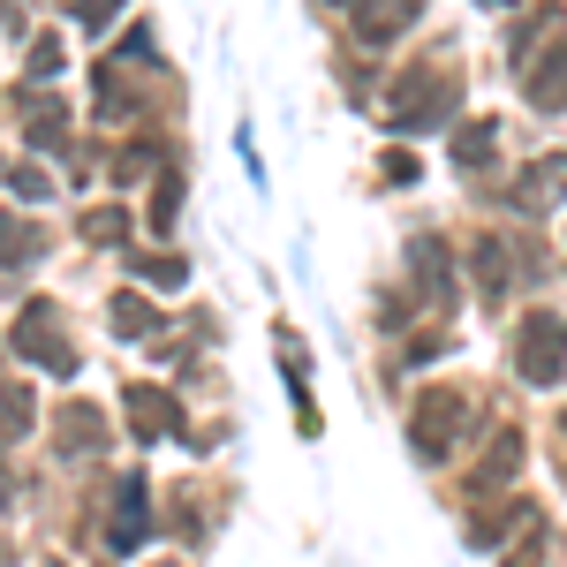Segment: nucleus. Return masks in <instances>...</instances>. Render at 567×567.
<instances>
[{
  "label": "nucleus",
  "instance_id": "1",
  "mask_svg": "<svg viewBox=\"0 0 567 567\" xmlns=\"http://www.w3.org/2000/svg\"><path fill=\"white\" fill-rule=\"evenodd\" d=\"M454 106H462V76H454V69H409V76L386 91V130H401V136L446 130Z\"/></svg>",
  "mask_w": 567,
  "mask_h": 567
},
{
  "label": "nucleus",
  "instance_id": "2",
  "mask_svg": "<svg viewBox=\"0 0 567 567\" xmlns=\"http://www.w3.org/2000/svg\"><path fill=\"white\" fill-rule=\"evenodd\" d=\"M8 349L23 355V363H39V371H76V341L61 333V303H45V296H31V303L16 310V326H8Z\"/></svg>",
  "mask_w": 567,
  "mask_h": 567
},
{
  "label": "nucleus",
  "instance_id": "3",
  "mask_svg": "<svg viewBox=\"0 0 567 567\" xmlns=\"http://www.w3.org/2000/svg\"><path fill=\"white\" fill-rule=\"evenodd\" d=\"M515 371L523 386H560L567 379V318L560 310H529L515 333Z\"/></svg>",
  "mask_w": 567,
  "mask_h": 567
},
{
  "label": "nucleus",
  "instance_id": "4",
  "mask_svg": "<svg viewBox=\"0 0 567 567\" xmlns=\"http://www.w3.org/2000/svg\"><path fill=\"white\" fill-rule=\"evenodd\" d=\"M462 416H470V393H454V386H432L424 393V401H416V416H409V424H416V454H446V446H454V439L470 432V424H462Z\"/></svg>",
  "mask_w": 567,
  "mask_h": 567
},
{
  "label": "nucleus",
  "instance_id": "5",
  "mask_svg": "<svg viewBox=\"0 0 567 567\" xmlns=\"http://www.w3.org/2000/svg\"><path fill=\"white\" fill-rule=\"evenodd\" d=\"M144 529H152V484L122 477L114 484V507H106V545H114V553H136Z\"/></svg>",
  "mask_w": 567,
  "mask_h": 567
},
{
  "label": "nucleus",
  "instance_id": "6",
  "mask_svg": "<svg viewBox=\"0 0 567 567\" xmlns=\"http://www.w3.org/2000/svg\"><path fill=\"white\" fill-rule=\"evenodd\" d=\"M53 446H61V462H99V454L114 446V424H106L91 401H76V409H61V432H53Z\"/></svg>",
  "mask_w": 567,
  "mask_h": 567
},
{
  "label": "nucleus",
  "instance_id": "7",
  "mask_svg": "<svg viewBox=\"0 0 567 567\" xmlns=\"http://www.w3.org/2000/svg\"><path fill=\"white\" fill-rule=\"evenodd\" d=\"M122 416H130V432H144V439H167L182 424V401L167 386H144V379H136V386H122Z\"/></svg>",
  "mask_w": 567,
  "mask_h": 567
},
{
  "label": "nucleus",
  "instance_id": "8",
  "mask_svg": "<svg viewBox=\"0 0 567 567\" xmlns=\"http://www.w3.org/2000/svg\"><path fill=\"white\" fill-rule=\"evenodd\" d=\"M523 99L537 106V114H560V106H567V45L560 39L523 69Z\"/></svg>",
  "mask_w": 567,
  "mask_h": 567
},
{
  "label": "nucleus",
  "instance_id": "9",
  "mask_svg": "<svg viewBox=\"0 0 567 567\" xmlns=\"http://www.w3.org/2000/svg\"><path fill=\"white\" fill-rule=\"evenodd\" d=\"M416 16H424L416 0H363V8H355V39L363 45H393Z\"/></svg>",
  "mask_w": 567,
  "mask_h": 567
},
{
  "label": "nucleus",
  "instance_id": "10",
  "mask_svg": "<svg viewBox=\"0 0 567 567\" xmlns=\"http://www.w3.org/2000/svg\"><path fill=\"white\" fill-rule=\"evenodd\" d=\"M409 265H416V280H424V296H432V303L454 296V258H446V243H439V235H416V243H409Z\"/></svg>",
  "mask_w": 567,
  "mask_h": 567
},
{
  "label": "nucleus",
  "instance_id": "11",
  "mask_svg": "<svg viewBox=\"0 0 567 567\" xmlns=\"http://www.w3.org/2000/svg\"><path fill=\"white\" fill-rule=\"evenodd\" d=\"M515 470H523V432H515V424H499V446L477 462V477H470V484H477V492H507Z\"/></svg>",
  "mask_w": 567,
  "mask_h": 567
},
{
  "label": "nucleus",
  "instance_id": "12",
  "mask_svg": "<svg viewBox=\"0 0 567 567\" xmlns=\"http://www.w3.org/2000/svg\"><path fill=\"white\" fill-rule=\"evenodd\" d=\"M39 258H45V235L31 227V219L0 213V265H8V272H31Z\"/></svg>",
  "mask_w": 567,
  "mask_h": 567
},
{
  "label": "nucleus",
  "instance_id": "13",
  "mask_svg": "<svg viewBox=\"0 0 567 567\" xmlns=\"http://www.w3.org/2000/svg\"><path fill=\"white\" fill-rule=\"evenodd\" d=\"M492 152H499V130H492V122H454V136H446V159H454L462 175H477Z\"/></svg>",
  "mask_w": 567,
  "mask_h": 567
},
{
  "label": "nucleus",
  "instance_id": "14",
  "mask_svg": "<svg viewBox=\"0 0 567 567\" xmlns=\"http://www.w3.org/2000/svg\"><path fill=\"white\" fill-rule=\"evenodd\" d=\"M553 39H560V8H537V16H523V23H515V39H507V61H515V69H529V61H537V53H545Z\"/></svg>",
  "mask_w": 567,
  "mask_h": 567
},
{
  "label": "nucleus",
  "instance_id": "15",
  "mask_svg": "<svg viewBox=\"0 0 567 567\" xmlns=\"http://www.w3.org/2000/svg\"><path fill=\"white\" fill-rule=\"evenodd\" d=\"M23 136H31L39 152H61V144H69V106H53V99L31 91V99H23Z\"/></svg>",
  "mask_w": 567,
  "mask_h": 567
},
{
  "label": "nucleus",
  "instance_id": "16",
  "mask_svg": "<svg viewBox=\"0 0 567 567\" xmlns=\"http://www.w3.org/2000/svg\"><path fill=\"white\" fill-rule=\"evenodd\" d=\"M76 235L99 243V250H114V243H130V235H136V219H130V205H91V213L76 219Z\"/></svg>",
  "mask_w": 567,
  "mask_h": 567
},
{
  "label": "nucleus",
  "instance_id": "17",
  "mask_svg": "<svg viewBox=\"0 0 567 567\" xmlns=\"http://www.w3.org/2000/svg\"><path fill=\"white\" fill-rule=\"evenodd\" d=\"M106 318H114V333H122V341H152V333H159V310L144 303V296H130V288L114 296V310H106Z\"/></svg>",
  "mask_w": 567,
  "mask_h": 567
},
{
  "label": "nucleus",
  "instance_id": "18",
  "mask_svg": "<svg viewBox=\"0 0 567 567\" xmlns=\"http://www.w3.org/2000/svg\"><path fill=\"white\" fill-rule=\"evenodd\" d=\"M560 197H567V159L553 152V159H537V167H529L523 205H560Z\"/></svg>",
  "mask_w": 567,
  "mask_h": 567
},
{
  "label": "nucleus",
  "instance_id": "19",
  "mask_svg": "<svg viewBox=\"0 0 567 567\" xmlns=\"http://www.w3.org/2000/svg\"><path fill=\"white\" fill-rule=\"evenodd\" d=\"M470 272H477L484 296H507V243H492V235H484L477 258H470Z\"/></svg>",
  "mask_w": 567,
  "mask_h": 567
},
{
  "label": "nucleus",
  "instance_id": "20",
  "mask_svg": "<svg viewBox=\"0 0 567 567\" xmlns=\"http://www.w3.org/2000/svg\"><path fill=\"white\" fill-rule=\"evenodd\" d=\"M31 432V386H0V439Z\"/></svg>",
  "mask_w": 567,
  "mask_h": 567
},
{
  "label": "nucleus",
  "instance_id": "21",
  "mask_svg": "<svg viewBox=\"0 0 567 567\" xmlns=\"http://www.w3.org/2000/svg\"><path fill=\"white\" fill-rule=\"evenodd\" d=\"M175 213H182V175H175V167H159V189H152V227L167 235V227H175Z\"/></svg>",
  "mask_w": 567,
  "mask_h": 567
},
{
  "label": "nucleus",
  "instance_id": "22",
  "mask_svg": "<svg viewBox=\"0 0 567 567\" xmlns=\"http://www.w3.org/2000/svg\"><path fill=\"white\" fill-rule=\"evenodd\" d=\"M136 280H152V288H182V280H189V265L167 258V250H152V258H136Z\"/></svg>",
  "mask_w": 567,
  "mask_h": 567
},
{
  "label": "nucleus",
  "instance_id": "23",
  "mask_svg": "<svg viewBox=\"0 0 567 567\" xmlns=\"http://www.w3.org/2000/svg\"><path fill=\"white\" fill-rule=\"evenodd\" d=\"M8 189H16L23 205H45V197H53V182H45V167H31V159H23V167L8 175Z\"/></svg>",
  "mask_w": 567,
  "mask_h": 567
},
{
  "label": "nucleus",
  "instance_id": "24",
  "mask_svg": "<svg viewBox=\"0 0 567 567\" xmlns=\"http://www.w3.org/2000/svg\"><path fill=\"white\" fill-rule=\"evenodd\" d=\"M69 61H61V39L45 31V39H31V76H61Z\"/></svg>",
  "mask_w": 567,
  "mask_h": 567
},
{
  "label": "nucleus",
  "instance_id": "25",
  "mask_svg": "<svg viewBox=\"0 0 567 567\" xmlns=\"http://www.w3.org/2000/svg\"><path fill=\"white\" fill-rule=\"evenodd\" d=\"M114 16H122V0H76V23H84V31H106Z\"/></svg>",
  "mask_w": 567,
  "mask_h": 567
},
{
  "label": "nucleus",
  "instance_id": "26",
  "mask_svg": "<svg viewBox=\"0 0 567 567\" xmlns=\"http://www.w3.org/2000/svg\"><path fill=\"white\" fill-rule=\"evenodd\" d=\"M144 167H159V144H130V152H122V182L144 175Z\"/></svg>",
  "mask_w": 567,
  "mask_h": 567
},
{
  "label": "nucleus",
  "instance_id": "27",
  "mask_svg": "<svg viewBox=\"0 0 567 567\" xmlns=\"http://www.w3.org/2000/svg\"><path fill=\"white\" fill-rule=\"evenodd\" d=\"M386 182H393V189H409V182H416V159H409V152H386Z\"/></svg>",
  "mask_w": 567,
  "mask_h": 567
},
{
  "label": "nucleus",
  "instance_id": "28",
  "mask_svg": "<svg viewBox=\"0 0 567 567\" xmlns=\"http://www.w3.org/2000/svg\"><path fill=\"white\" fill-rule=\"evenodd\" d=\"M484 8H507V0H484Z\"/></svg>",
  "mask_w": 567,
  "mask_h": 567
},
{
  "label": "nucleus",
  "instance_id": "29",
  "mask_svg": "<svg viewBox=\"0 0 567 567\" xmlns=\"http://www.w3.org/2000/svg\"><path fill=\"white\" fill-rule=\"evenodd\" d=\"M333 8H349V0H333Z\"/></svg>",
  "mask_w": 567,
  "mask_h": 567
},
{
  "label": "nucleus",
  "instance_id": "30",
  "mask_svg": "<svg viewBox=\"0 0 567 567\" xmlns=\"http://www.w3.org/2000/svg\"><path fill=\"white\" fill-rule=\"evenodd\" d=\"M560 424H567V416H560Z\"/></svg>",
  "mask_w": 567,
  "mask_h": 567
}]
</instances>
